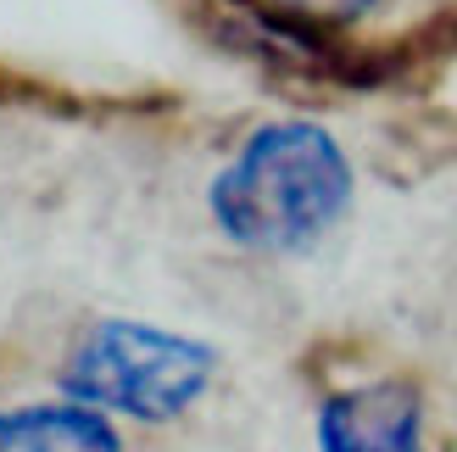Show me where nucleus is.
<instances>
[{
	"mask_svg": "<svg viewBox=\"0 0 457 452\" xmlns=\"http://www.w3.org/2000/svg\"><path fill=\"white\" fill-rule=\"evenodd\" d=\"M262 6L302 17V22H324V29H352V22L379 12V0H262Z\"/></svg>",
	"mask_w": 457,
	"mask_h": 452,
	"instance_id": "nucleus-5",
	"label": "nucleus"
},
{
	"mask_svg": "<svg viewBox=\"0 0 457 452\" xmlns=\"http://www.w3.org/2000/svg\"><path fill=\"white\" fill-rule=\"evenodd\" d=\"M318 452H424V397L407 380H357L318 402Z\"/></svg>",
	"mask_w": 457,
	"mask_h": 452,
	"instance_id": "nucleus-3",
	"label": "nucleus"
},
{
	"mask_svg": "<svg viewBox=\"0 0 457 452\" xmlns=\"http://www.w3.org/2000/svg\"><path fill=\"white\" fill-rule=\"evenodd\" d=\"M357 201V168L335 129L312 118H273L251 129L212 173L207 213L228 246L251 257L318 252Z\"/></svg>",
	"mask_w": 457,
	"mask_h": 452,
	"instance_id": "nucleus-1",
	"label": "nucleus"
},
{
	"mask_svg": "<svg viewBox=\"0 0 457 452\" xmlns=\"http://www.w3.org/2000/svg\"><path fill=\"white\" fill-rule=\"evenodd\" d=\"M212 380H218L212 341L145 319H96L56 369L62 397L134 424L185 419L212 391Z\"/></svg>",
	"mask_w": 457,
	"mask_h": 452,
	"instance_id": "nucleus-2",
	"label": "nucleus"
},
{
	"mask_svg": "<svg viewBox=\"0 0 457 452\" xmlns=\"http://www.w3.org/2000/svg\"><path fill=\"white\" fill-rule=\"evenodd\" d=\"M0 452H123V436L118 419L73 397H45L0 408Z\"/></svg>",
	"mask_w": 457,
	"mask_h": 452,
	"instance_id": "nucleus-4",
	"label": "nucleus"
}]
</instances>
